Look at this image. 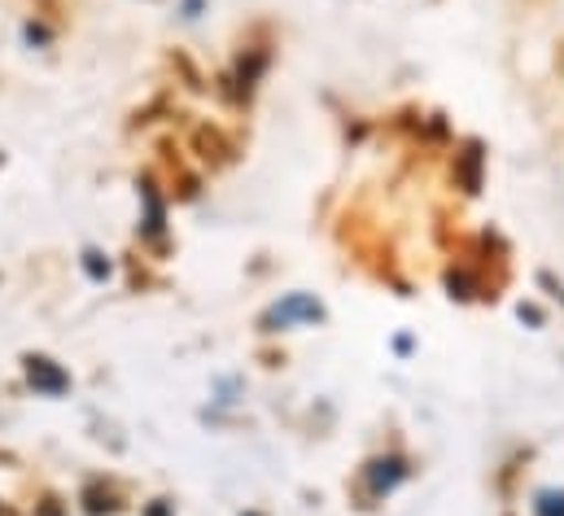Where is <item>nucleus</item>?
Here are the masks:
<instances>
[{
    "label": "nucleus",
    "instance_id": "f257e3e1",
    "mask_svg": "<svg viewBox=\"0 0 564 516\" xmlns=\"http://www.w3.org/2000/svg\"><path fill=\"white\" fill-rule=\"evenodd\" d=\"M26 381L35 389H44V394H62V389L70 386L66 373H62L53 359H44V355H31V359H26Z\"/></svg>",
    "mask_w": 564,
    "mask_h": 516
},
{
    "label": "nucleus",
    "instance_id": "f03ea898",
    "mask_svg": "<svg viewBox=\"0 0 564 516\" xmlns=\"http://www.w3.org/2000/svg\"><path fill=\"white\" fill-rule=\"evenodd\" d=\"M197 149H202V153H206V158H224V149H228V144H224V136H219V131H197Z\"/></svg>",
    "mask_w": 564,
    "mask_h": 516
},
{
    "label": "nucleus",
    "instance_id": "7ed1b4c3",
    "mask_svg": "<svg viewBox=\"0 0 564 516\" xmlns=\"http://www.w3.org/2000/svg\"><path fill=\"white\" fill-rule=\"evenodd\" d=\"M539 516H564V495H543L539 499Z\"/></svg>",
    "mask_w": 564,
    "mask_h": 516
},
{
    "label": "nucleus",
    "instance_id": "20e7f679",
    "mask_svg": "<svg viewBox=\"0 0 564 516\" xmlns=\"http://www.w3.org/2000/svg\"><path fill=\"white\" fill-rule=\"evenodd\" d=\"M88 262H84V267H88V276H97V280H101V276H106V271H110V262H101V255H97V250H88Z\"/></svg>",
    "mask_w": 564,
    "mask_h": 516
},
{
    "label": "nucleus",
    "instance_id": "39448f33",
    "mask_svg": "<svg viewBox=\"0 0 564 516\" xmlns=\"http://www.w3.org/2000/svg\"><path fill=\"white\" fill-rule=\"evenodd\" d=\"M144 516H171V508H166V504H149V513Z\"/></svg>",
    "mask_w": 564,
    "mask_h": 516
}]
</instances>
